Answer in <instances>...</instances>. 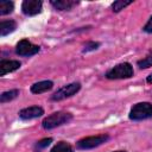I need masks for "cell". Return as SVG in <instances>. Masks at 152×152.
<instances>
[{"label": "cell", "instance_id": "obj_1", "mask_svg": "<svg viewBox=\"0 0 152 152\" xmlns=\"http://www.w3.org/2000/svg\"><path fill=\"white\" fill-rule=\"evenodd\" d=\"M72 120V114L69 112H55L50 115H48L46 118H44V120L42 121V126L44 129H53L56 127H59L62 125H65L68 122H70Z\"/></svg>", "mask_w": 152, "mask_h": 152}, {"label": "cell", "instance_id": "obj_2", "mask_svg": "<svg viewBox=\"0 0 152 152\" xmlns=\"http://www.w3.org/2000/svg\"><path fill=\"white\" fill-rule=\"evenodd\" d=\"M133 74H134V70L132 64L128 62H124L109 69L106 72V77L108 80H125V78H131Z\"/></svg>", "mask_w": 152, "mask_h": 152}, {"label": "cell", "instance_id": "obj_3", "mask_svg": "<svg viewBox=\"0 0 152 152\" xmlns=\"http://www.w3.org/2000/svg\"><path fill=\"white\" fill-rule=\"evenodd\" d=\"M128 118L132 121H141L152 118V103L147 101L135 103L131 108Z\"/></svg>", "mask_w": 152, "mask_h": 152}, {"label": "cell", "instance_id": "obj_4", "mask_svg": "<svg viewBox=\"0 0 152 152\" xmlns=\"http://www.w3.org/2000/svg\"><path fill=\"white\" fill-rule=\"evenodd\" d=\"M109 140L108 134H97V135H91V137H86L80 139L76 142V147L78 150H91L95 147H99L100 145L107 142Z\"/></svg>", "mask_w": 152, "mask_h": 152}, {"label": "cell", "instance_id": "obj_5", "mask_svg": "<svg viewBox=\"0 0 152 152\" xmlns=\"http://www.w3.org/2000/svg\"><path fill=\"white\" fill-rule=\"evenodd\" d=\"M80 90H81V83L80 82H72V83H69V84L59 88L56 93H53L51 95L50 99H51V101H62L64 99L74 96Z\"/></svg>", "mask_w": 152, "mask_h": 152}, {"label": "cell", "instance_id": "obj_6", "mask_svg": "<svg viewBox=\"0 0 152 152\" xmlns=\"http://www.w3.org/2000/svg\"><path fill=\"white\" fill-rule=\"evenodd\" d=\"M40 51V46L31 43L28 39H21L15 45V53L21 57H31Z\"/></svg>", "mask_w": 152, "mask_h": 152}, {"label": "cell", "instance_id": "obj_7", "mask_svg": "<svg viewBox=\"0 0 152 152\" xmlns=\"http://www.w3.org/2000/svg\"><path fill=\"white\" fill-rule=\"evenodd\" d=\"M43 2L40 0H24L21 4V11L27 17L37 15L42 12Z\"/></svg>", "mask_w": 152, "mask_h": 152}, {"label": "cell", "instance_id": "obj_8", "mask_svg": "<svg viewBox=\"0 0 152 152\" xmlns=\"http://www.w3.org/2000/svg\"><path fill=\"white\" fill-rule=\"evenodd\" d=\"M18 114H19V118L23 120H32L42 116L44 114V109L39 106H31V107L23 108L21 110H19Z\"/></svg>", "mask_w": 152, "mask_h": 152}, {"label": "cell", "instance_id": "obj_9", "mask_svg": "<svg viewBox=\"0 0 152 152\" xmlns=\"http://www.w3.org/2000/svg\"><path fill=\"white\" fill-rule=\"evenodd\" d=\"M21 63L17 59H1L0 62V76H5L6 74L13 72L20 68Z\"/></svg>", "mask_w": 152, "mask_h": 152}, {"label": "cell", "instance_id": "obj_10", "mask_svg": "<svg viewBox=\"0 0 152 152\" xmlns=\"http://www.w3.org/2000/svg\"><path fill=\"white\" fill-rule=\"evenodd\" d=\"M51 6L58 11H70L75 6H77L80 2L75 0H51Z\"/></svg>", "mask_w": 152, "mask_h": 152}, {"label": "cell", "instance_id": "obj_11", "mask_svg": "<svg viewBox=\"0 0 152 152\" xmlns=\"http://www.w3.org/2000/svg\"><path fill=\"white\" fill-rule=\"evenodd\" d=\"M53 88V82L50 80H44V81H39L36 82L31 86V93L33 94H42L45 91H49Z\"/></svg>", "mask_w": 152, "mask_h": 152}, {"label": "cell", "instance_id": "obj_12", "mask_svg": "<svg viewBox=\"0 0 152 152\" xmlns=\"http://www.w3.org/2000/svg\"><path fill=\"white\" fill-rule=\"evenodd\" d=\"M17 28V23L12 19L10 20H2L0 23V36L1 37H5L12 32H14Z\"/></svg>", "mask_w": 152, "mask_h": 152}, {"label": "cell", "instance_id": "obj_13", "mask_svg": "<svg viewBox=\"0 0 152 152\" xmlns=\"http://www.w3.org/2000/svg\"><path fill=\"white\" fill-rule=\"evenodd\" d=\"M19 89H11L7 91H4L0 95V103H6L10 101H13L14 99H17L19 96Z\"/></svg>", "mask_w": 152, "mask_h": 152}, {"label": "cell", "instance_id": "obj_14", "mask_svg": "<svg viewBox=\"0 0 152 152\" xmlns=\"http://www.w3.org/2000/svg\"><path fill=\"white\" fill-rule=\"evenodd\" d=\"M50 152H75L72 146L66 141H58L53 147L50 150Z\"/></svg>", "mask_w": 152, "mask_h": 152}, {"label": "cell", "instance_id": "obj_15", "mask_svg": "<svg viewBox=\"0 0 152 152\" xmlns=\"http://www.w3.org/2000/svg\"><path fill=\"white\" fill-rule=\"evenodd\" d=\"M14 10V4L13 1H7V0H2L0 1V15H6L12 13Z\"/></svg>", "mask_w": 152, "mask_h": 152}, {"label": "cell", "instance_id": "obj_16", "mask_svg": "<svg viewBox=\"0 0 152 152\" xmlns=\"http://www.w3.org/2000/svg\"><path fill=\"white\" fill-rule=\"evenodd\" d=\"M137 65L139 66V69H147L152 66V50L148 51L146 57H144L142 59H139L137 62Z\"/></svg>", "mask_w": 152, "mask_h": 152}, {"label": "cell", "instance_id": "obj_17", "mask_svg": "<svg viewBox=\"0 0 152 152\" xmlns=\"http://www.w3.org/2000/svg\"><path fill=\"white\" fill-rule=\"evenodd\" d=\"M131 4H133L132 0H129V1H125V0H118V1H114V2L112 4V11H113L114 13H118V12H120L121 10H124L125 7L129 6Z\"/></svg>", "mask_w": 152, "mask_h": 152}, {"label": "cell", "instance_id": "obj_18", "mask_svg": "<svg viewBox=\"0 0 152 152\" xmlns=\"http://www.w3.org/2000/svg\"><path fill=\"white\" fill-rule=\"evenodd\" d=\"M52 138H44V139H40L39 141H37L34 144V151L36 152H40L42 150H44L45 147H48L51 142H52Z\"/></svg>", "mask_w": 152, "mask_h": 152}, {"label": "cell", "instance_id": "obj_19", "mask_svg": "<svg viewBox=\"0 0 152 152\" xmlns=\"http://www.w3.org/2000/svg\"><path fill=\"white\" fill-rule=\"evenodd\" d=\"M100 45H101V43H99V42H93V40L87 42V43L83 45L82 52H83V53H87V52H90V51H95V50H97V49L100 48Z\"/></svg>", "mask_w": 152, "mask_h": 152}, {"label": "cell", "instance_id": "obj_20", "mask_svg": "<svg viewBox=\"0 0 152 152\" xmlns=\"http://www.w3.org/2000/svg\"><path fill=\"white\" fill-rule=\"evenodd\" d=\"M142 31H144V32H146V33H152V15H151V17H150V19L147 20V23L144 25Z\"/></svg>", "mask_w": 152, "mask_h": 152}, {"label": "cell", "instance_id": "obj_21", "mask_svg": "<svg viewBox=\"0 0 152 152\" xmlns=\"http://www.w3.org/2000/svg\"><path fill=\"white\" fill-rule=\"evenodd\" d=\"M146 82L150 83V84H152V74H150V75L146 77Z\"/></svg>", "mask_w": 152, "mask_h": 152}, {"label": "cell", "instance_id": "obj_22", "mask_svg": "<svg viewBox=\"0 0 152 152\" xmlns=\"http://www.w3.org/2000/svg\"><path fill=\"white\" fill-rule=\"evenodd\" d=\"M113 152H127V151H125V150H118V151H113Z\"/></svg>", "mask_w": 152, "mask_h": 152}]
</instances>
